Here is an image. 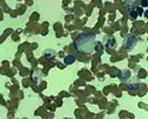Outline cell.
<instances>
[{"mask_svg":"<svg viewBox=\"0 0 148 119\" xmlns=\"http://www.w3.org/2000/svg\"><path fill=\"white\" fill-rule=\"evenodd\" d=\"M96 36L91 32H83L79 33L75 39V49L81 54H91L95 50Z\"/></svg>","mask_w":148,"mask_h":119,"instance_id":"1","label":"cell"},{"mask_svg":"<svg viewBox=\"0 0 148 119\" xmlns=\"http://www.w3.org/2000/svg\"><path fill=\"white\" fill-rule=\"evenodd\" d=\"M129 13H130V19H132V20L136 19V17H138V12H136V10H135V8L130 10V11H129Z\"/></svg>","mask_w":148,"mask_h":119,"instance_id":"9","label":"cell"},{"mask_svg":"<svg viewBox=\"0 0 148 119\" xmlns=\"http://www.w3.org/2000/svg\"><path fill=\"white\" fill-rule=\"evenodd\" d=\"M95 50L101 51L102 50V43H95Z\"/></svg>","mask_w":148,"mask_h":119,"instance_id":"10","label":"cell"},{"mask_svg":"<svg viewBox=\"0 0 148 119\" xmlns=\"http://www.w3.org/2000/svg\"><path fill=\"white\" fill-rule=\"evenodd\" d=\"M129 76H130V71L129 70H122V71H120V74H119V77L121 79L122 82H126Z\"/></svg>","mask_w":148,"mask_h":119,"instance_id":"6","label":"cell"},{"mask_svg":"<svg viewBox=\"0 0 148 119\" xmlns=\"http://www.w3.org/2000/svg\"><path fill=\"white\" fill-rule=\"evenodd\" d=\"M141 85L140 83H130V85H128V91L130 92H138L140 89Z\"/></svg>","mask_w":148,"mask_h":119,"instance_id":"7","label":"cell"},{"mask_svg":"<svg viewBox=\"0 0 148 119\" xmlns=\"http://www.w3.org/2000/svg\"><path fill=\"white\" fill-rule=\"evenodd\" d=\"M75 61H76V58L73 56H71V55H68V56L64 57V63L65 64H72Z\"/></svg>","mask_w":148,"mask_h":119,"instance_id":"8","label":"cell"},{"mask_svg":"<svg viewBox=\"0 0 148 119\" xmlns=\"http://www.w3.org/2000/svg\"><path fill=\"white\" fill-rule=\"evenodd\" d=\"M141 5L145 7V6H147V1H146V0H142V1H141Z\"/></svg>","mask_w":148,"mask_h":119,"instance_id":"12","label":"cell"},{"mask_svg":"<svg viewBox=\"0 0 148 119\" xmlns=\"http://www.w3.org/2000/svg\"><path fill=\"white\" fill-rule=\"evenodd\" d=\"M44 57L46 61H53L55 57H56V53L53 50H46L44 53Z\"/></svg>","mask_w":148,"mask_h":119,"instance_id":"5","label":"cell"},{"mask_svg":"<svg viewBox=\"0 0 148 119\" xmlns=\"http://www.w3.org/2000/svg\"><path fill=\"white\" fill-rule=\"evenodd\" d=\"M32 81H33L34 85H38V82H39V81H38V76L33 74V76H32Z\"/></svg>","mask_w":148,"mask_h":119,"instance_id":"11","label":"cell"},{"mask_svg":"<svg viewBox=\"0 0 148 119\" xmlns=\"http://www.w3.org/2000/svg\"><path fill=\"white\" fill-rule=\"evenodd\" d=\"M138 43V37L136 36H134V35H129L126 37L125 42H123V48H125L126 50H132L133 48Z\"/></svg>","mask_w":148,"mask_h":119,"instance_id":"2","label":"cell"},{"mask_svg":"<svg viewBox=\"0 0 148 119\" xmlns=\"http://www.w3.org/2000/svg\"><path fill=\"white\" fill-rule=\"evenodd\" d=\"M121 3L123 5V7L128 11H130L135 7V0H121Z\"/></svg>","mask_w":148,"mask_h":119,"instance_id":"3","label":"cell"},{"mask_svg":"<svg viewBox=\"0 0 148 119\" xmlns=\"http://www.w3.org/2000/svg\"><path fill=\"white\" fill-rule=\"evenodd\" d=\"M106 46H107V49H108L109 51L114 50V49H115V46H116V41H115V38H114V37H109V38L107 39V44H106Z\"/></svg>","mask_w":148,"mask_h":119,"instance_id":"4","label":"cell"}]
</instances>
